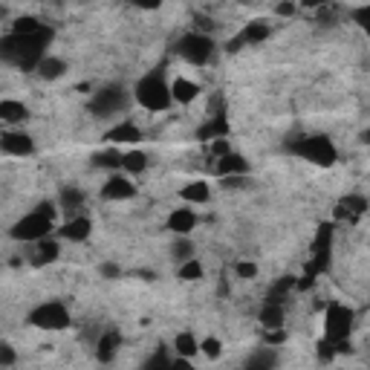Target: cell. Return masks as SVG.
<instances>
[{"label":"cell","instance_id":"cell-1","mask_svg":"<svg viewBox=\"0 0 370 370\" xmlns=\"http://www.w3.org/2000/svg\"><path fill=\"white\" fill-rule=\"evenodd\" d=\"M52 232H55V206L52 203H38L29 214H24L9 229L12 241H20V243H38L43 237H50Z\"/></svg>","mask_w":370,"mask_h":370},{"label":"cell","instance_id":"cell-2","mask_svg":"<svg viewBox=\"0 0 370 370\" xmlns=\"http://www.w3.org/2000/svg\"><path fill=\"white\" fill-rule=\"evenodd\" d=\"M134 99L150 113H162L173 104L171 99V81L165 78L162 70H150L148 76H142L134 87Z\"/></svg>","mask_w":370,"mask_h":370},{"label":"cell","instance_id":"cell-3","mask_svg":"<svg viewBox=\"0 0 370 370\" xmlns=\"http://www.w3.org/2000/svg\"><path fill=\"white\" fill-rule=\"evenodd\" d=\"M295 157H304L307 162L318 165V168H333L336 159H339V148L333 145L330 136H324V134H315V136H301L295 142L287 145Z\"/></svg>","mask_w":370,"mask_h":370},{"label":"cell","instance_id":"cell-4","mask_svg":"<svg viewBox=\"0 0 370 370\" xmlns=\"http://www.w3.org/2000/svg\"><path fill=\"white\" fill-rule=\"evenodd\" d=\"M127 104H130V93H127L124 84H104L101 90L93 93V99H90V104H87V107H90L93 116L111 119L116 113H124Z\"/></svg>","mask_w":370,"mask_h":370},{"label":"cell","instance_id":"cell-5","mask_svg":"<svg viewBox=\"0 0 370 370\" xmlns=\"http://www.w3.org/2000/svg\"><path fill=\"white\" fill-rule=\"evenodd\" d=\"M29 324L38 330H47V333H58V330H67L73 324V315L67 310L64 301H43L29 313Z\"/></svg>","mask_w":370,"mask_h":370},{"label":"cell","instance_id":"cell-6","mask_svg":"<svg viewBox=\"0 0 370 370\" xmlns=\"http://www.w3.org/2000/svg\"><path fill=\"white\" fill-rule=\"evenodd\" d=\"M356 324V313L347 307V304H330L327 313H324V339L327 341H350Z\"/></svg>","mask_w":370,"mask_h":370},{"label":"cell","instance_id":"cell-7","mask_svg":"<svg viewBox=\"0 0 370 370\" xmlns=\"http://www.w3.org/2000/svg\"><path fill=\"white\" fill-rule=\"evenodd\" d=\"M214 47H217L214 38L206 32H188L177 41V52L188 64H194V67H206V64L214 58Z\"/></svg>","mask_w":370,"mask_h":370},{"label":"cell","instance_id":"cell-8","mask_svg":"<svg viewBox=\"0 0 370 370\" xmlns=\"http://www.w3.org/2000/svg\"><path fill=\"white\" fill-rule=\"evenodd\" d=\"M269 35H272V27L266 24L264 17L249 20V24H246L241 32H237V35L226 43V50H229V52H241L243 47H257V43H264Z\"/></svg>","mask_w":370,"mask_h":370},{"label":"cell","instance_id":"cell-9","mask_svg":"<svg viewBox=\"0 0 370 370\" xmlns=\"http://www.w3.org/2000/svg\"><path fill=\"white\" fill-rule=\"evenodd\" d=\"M0 154L6 157H32L35 154V139L24 130H6L0 134Z\"/></svg>","mask_w":370,"mask_h":370},{"label":"cell","instance_id":"cell-10","mask_svg":"<svg viewBox=\"0 0 370 370\" xmlns=\"http://www.w3.org/2000/svg\"><path fill=\"white\" fill-rule=\"evenodd\" d=\"M134 197H136V185L127 177H122V173L107 177V183L101 185V200L107 203H122V200H134Z\"/></svg>","mask_w":370,"mask_h":370},{"label":"cell","instance_id":"cell-11","mask_svg":"<svg viewBox=\"0 0 370 370\" xmlns=\"http://www.w3.org/2000/svg\"><path fill=\"white\" fill-rule=\"evenodd\" d=\"M90 232H93L90 217L78 214V217H70V220L58 229V237H61V241H70V243H84L87 237H90Z\"/></svg>","mask_w":370,"mask_h":370},{"label":"cell","instance_id":"cell-12","mask_svg":"<svg viewBox=\"0 0 370 370\" xmlns=\"http://www.w3.org/2000/svg\"><path fill=\"white\" fill-rule=\"evenodd\" d=\"M142 139H145L142 127L134 124V122H119L116 127H111L104 134V142L113 145V148H119V145H134V142H142Z\"/></svg>","mask_w":370,"mask_h":370},{"label":"cell","instance_id":"cell-13","mask_svg":"<svg viewBox=\"0 0 370 370\" xmlns=\"http://www.w3.org/2000/svg\"><path fill=\"white\" fill-rule=\"evenodd\" d=\"M197 223H200V217H197V211L194 208H173L171 214H168V229L177 234V237H188L194 229H197Z\"/></svg>","mask_w":370,"mask_h":370},{"label":"cell","instance_id":"cell-14","mask_svg":"<svg viewBox=\"0 0 370 370\" xmlns=\"http://www.w3.org/2000/svg\"><path fill=\"white\" fill-rule=\"evenodd\" d=\"M364 214H367V197L364 194H347V197L339 200V206H336V217L339 220H347V223H356Z\"/></svg>","mask_w":370,"mask_h":370},{"label":"cell","instance_id":"cell-15","mask_svg":"<svg viewBox=\"0 0 370 370\" xmlns=\"http://www.w3.org/2000/svg\"><path fill=\"white\" fill-rule=\"evenodd\" d=\"M232 134V124L226 119V113H211L208 122L197 130V139L200 142H217V139H229Z\"/></svg>","mask_w":370,"mask_h":370},{"label":"cell","instance_id":"cell-16","mask_svg":"<svg viewBox=\"0 0 370 370\" xmlns=\"http://www.w3.org/2000/svg\"><path fill=\"white\" fill-rule=\"evenodd\" d=\"M214 171H217V177H249V162H246V157L243 154H226V157H220L217 159V165H214Z\"/></svg>","mask_w":370,"mask_h":370},{"label":"cell","instance_id":"cell-17","mask_svg":"<svg viewBox=\"0 0 370 370\" xmlns=\"http://www.w3.org/2000/svg\"><path fill=\"white\" fill-rule=\"evenodd\" d=\"M119 347H122V333L119 330H107L99 341H96V359L101 364H111L119 353Z\"/></svg>","mask_w":370,"mask_h":370},{"label":"cell","instance_id":"cell-18","mask_svg":"<svg viewBox=\"0 0 370 370\" xmlns=\"http://www.w3.org/2000/svg\"><path fill=\"white\" fill-rule=\"evenodd\" d=\"M58 255H61V243L55 241V237H43V241L35 243V255H32L29 264L32 266H47V264H55Z\"/></svg>","mask_w":370,"mask_h":370},{"label":"cell","instance_id":"cell-19","mask_svg":"<svg viewBox=\"0 0 370 370\" xmlns=\"http://www.w3.org/2000/svg\"><path fill=\"white\" fill-rule=\"evenodd\" d=\"M20 55H24V35H12V32H9V35L0 38V61L17 67V64H20Z\"/></svg>","mask_w":370,"mask_h":370},{"label":"cell","instance_id":"cell-20","mask_svg":"<svg viewBox=\"0 0 370 370\" xmlns=\"http://www.w3.org/2000/svg\"><path fill=\"white\" fill-rule=\"evenodd\" d=\"M29 119V107L17 99H3L0 101V122L6 124H24Z\"/></svg>","mask_w":370,"mask_h":370},{"label":"cell","instance_id":"cell-21","mask_svg":"<svg viewBox=\"0 0 370 370\" xmlns=\"http://www.w3.org/2000/svg\"><path fill=\"white\" fill-rule=\"evenodd\" d=\"M200 96V84L191 78H173L171 81V99L177 104H191L194 99Z\"/></svg>","mask_w":370,"mask_h":370},{"label":"cell","instance_id":"cell-22","mask_svg":"<svg viewBox=\"0 0 370 370\" xmlns=\"http://www.w3.org/2000/svg\"><path fill=\"white\" fill-rule=\"evenodd\" d=\"M275 364H278V350L266 344V347H257V350L249 356L243 370H275Z\"/></svg>","mask_w":370,"mask_h":370},{"label":"cell","instance_id":"cell-23","mask_svg":"<svg viewBox=\"0 0 370 370\" xmlns=\"http://www.w3.org/2000/svg\"><path fill=\"white\" fill-rule=\"evenodd\" d=\"M180 197H183V203H188V206H203V203L211 200V185L203 183V180H194V183H188V185L180 191Z\"/></svg>","mask_w":370,"mask_h":370},{"label":"cell","instance_id":"cell-24","mask_svg":"<svg viewBox=\"0 0 370 370\" xmlns=\"http://www.w3.org/2000/svg\"><path fill=\"white\" fill-rule=\"evenodd\" d=\"M284 304H275V301H266L264 307H260V324H264L266 330H280L284 327Z\"/></svg>","mask_w":370,"mask_h":370},{"label":"cell","instance_id":"cell-25","mask_svg":"<svg viewBox=\"0 0 370 370\" xmlns=\"http://www.w3.org/2000/svg\"><path fill=\"white\" fill-rule=\"evenodd\" d=\"M58 206L67 211L70 217H78L81 214V206H84V191L76 188V185H67V188L58 194Z\"/></svg>","mask_w":370,"mask_h":370},{"label":"cell","instance_id":"cell-26","mask_svg":"<svg viewBox=\"0 0 370 370\" xmlns=\"http://www.w3.org/2000/svg\"><path fill=\"white\" fill-rule=\"evenodd\" d=\"M43 81H58L64 73H67V61L58 58V55H47L41 64H38V70H35Z\"/></svg>","mask_w":370,"mask_h":370},{"label":"cell","instance_id":"cell-27","mask_svg":"<svg viewBox=\"0 0 370 370\" xmlns=\"http://www.w3.org/2000/svg\"><path fill=\"white\" fill-rule=\"evenodd\" d=\"M122 159H124V154H122L119 148H113V145H107L104 150L93 154V165L96 168H104V171H119L122 168Z\"/></svg>","mask_w":370,"mask_h":370},{"label":"cell","instance_id":"cell-28","mask_svg":"<svg viewBox=\"0 0 370 370\" xmlns=\"http://www.w3.org/2000/svg\"><path fill=\"white\" fill-rule=\"evenodd\" d=\"M173 350H177V356L180 359H194L200 353V341H197V336L194 333H180L177 339H173Z\"/></svg>","mask_w":370,"mask_h":370},{"label":"cell","instance_id":"cell-29","mask_svg":"<svg viewBox=\"0 0 370 370\" xmlns=\"http://www.w3.org/2000/svg\"><path fill=\"white\" fill-rule=\"evenodd\" d=\"M295 290V278L292 275H284L278 280V284H272V290H269V295H266V301H275V304H284V298L290 295Z\"/></svg>","mask_w":370,"mask_h":370},{"label":"cell","instance_id":"cell-30","mask_svg":"<svg viewBox=\"0 0 370 370\" xmlns=\"http://www.w3.org/2000/svg\"><path fill=\"white\" fill-rule=\"evenodd\" d=\"M148 168V154H142V150H127L124 159H122V171L127 173H142Z\"/></svg>","mask_w":370,"mask_h":370},{"label":"cell","instance_id":"cell-31","mask_svg":"<svg viewBox=\"0 0 370 370\" xmlns=\"http://www.w3.org/2000/svg\"><path fill=\"white\" fill-rule=\"evenodd\" d=\"M171 362L173 359H171V353L165 350V347H157V350L145 359L142 370H171Z\"/></svg>","mask_w":370,"mask_h":370},{"label":"cell","instance_id":"cell-32","mask_svg":"<svg viewBox=\"0 0 370 370\" xmlns=\"http://www.w3.org/2000/svg\"><path fill=\"white\" fill-rule=\"evenodd\" d=\"M177 278H180V280H188V284H194V280L203 278V264H200L197 257L185 260V264H180V269H177Z\"/></svg>","mask_w":370,"mask_h":370},{"label":"cell","instance_id":"cell-33","mask_svg":"<svg viewBox=\"0 0 370 370\" xmlns=\"http://www.w3.org/2000/svg\"><path fill=\"white\" fill-rule=\"evenodd\" d=\"M41 27H43V24H41L38 17L27 15V17H17L15 24H12V35H35Z\"/></svg>","mask_w":370,"mask_h":370},{"label":"cell","instance_id":"cell-34","mask_svg":"<svg viewBox=\"0 0 370 370\" xmlns=\"http://www.w3.org/2000/svg\"><path fill=\"white\" fill-rule=\"evenodd\" d=\"M171 255L177 257L180 264H185V260L194 257V243L188 241V237H177V241H173V246H171Z\"/></svg>","mask_w":370,"mask_h":370},{"label":"cell","instance_id":"cell-35","mask_svg":"<svg viewBox=\"0 0 370 370\" xmlns=\"http://www.w3.org/2000/svg\"><path fill=\"white\" fill-rule=\"evenodd\" d=\"M330 243H333V223H324L315 234V243H313V252H330Z\"/></svg>","mask_w":370,"mask_h":370},{"label":"cell","instance_id":"cell-36","mask_svg":"<svg viewBox=\"0 0 370 370\" xmlns=\"http://www.w3.org/2000/svg\"><path fill=\"white\" fill-rule=\"evenodd\" d=\"M200 353L206 356V359H220L223 356V341L220 339H214V336H208V339H203L200 341Z\"/></svg>","mask_w":370,"mask_h":370},{"label":"cell","instance_id":"cell-37","mask_svg":"<svg viewBox=\"0 0 370 370\" xmlns=\"http://www.w3.org/2000/svg\"><path fill=\"white\" fill-rule=\"evenodd\" d=\"M17 362V350L9 341H0V367H12Z\"/></svg>","mask_w":370,"mask_h":370},{"label":"cell","instance_id":"cell-38","mask_svg":"<svg viewBox=\"0 0 370 370\" xmlns=\"http://www.w3.org/2000/svg\"><path fill=\"white\" fill-rule=\"evenodd\" d=\"M234 272L241 275V278H246V280H252V278H257V264L255 260H241V264H234Z\"/></svg>","mask_w":370,"mask_h":370},{"label":"cell","instance_id":"cell-39","mask_svg":"<svg viewBox=\"0 0 370 370\" xmlns=\"http://www.w3.org/2000/svg\"><path fill=\"white\" fill-rule=\"evenodd\" d=\"M208 154H214L217 159H220V157H226V154H232V145H229V139H217V142H208Z\"/></svg>","mask_w":370,"mask_h":370},{"label":"cell","instance_id":"cell-40","mask_svg":"<svg viewBox=\"0 0 370 370\" xmlns=\"http://www.w3.org/2000/svg\"><path fill=\"white\" fill-rule=\"evenodd\" d=\"M99 275H101L104 280H116V278L122 275V266H119V264H101V266H99Z\"/></svg>","mask_w":370,"mask_h":370},{"label":"cell","instance_id":"cell-41","mask_svg":"<svg viewBox=\"0 0 370 370\" xmlns=\"http://www.w3.org/2000/svg\"><path fill=\"white\" fill-rule=\"evenodd\" d=\"M336 356V347H333V341H327V339H321L318 341V359H324V362H330Z\"/></svg>","mask_w":370,"mask_h":370},{"label":"cell","instance_id":"cell-42","mask_svg":"<svg viewBox=\"0 0 370 370\" xmlns=\"http://www.w3.org/2000/svg\"><path fill=\"white\" fill-rule=\"evenodd\" d=\"M353 20L362 29H367V24H370V6H356L353 9Z\"/></svg>","mask_w":370,"mask_h":370},{"label":"cell","instance_id":"cell-43","mask_svg":"<svg viewBox=\"0 0 370 370\" xmlns=\"http://www.w3.org/2000/svg\"><path fill=\"white\" fill-rule=\"evenodd\" d=\"M223 185L226 188H243L246 185V177H223Z\"/></svg>","mask_w":370,"mask_h":370},{"label":"cell","instance_id":"cell-44","mask_svg":"<svg viewBox=\"0 0 370 370\" xmlns=\"http://www.w3.org/2000/svg\"><path fill=\"white\" fill-rule=\"evenodd\" d=\"M284 339H287V336H284V330H269V336H266V344H269V347H275V344H280Z\"/></svg>","mask_w":370,"mask_h":370},{"label":"cell","instance_id":"cell-45","mask_svg":"<svg viewBox=\"0 0 370 370\" xmlns=\"http://www.w3.org/2000/svg\"><path fill=\"white\" fill-rule=\"evenodd\" d=\"M191 367H194V364H191L188 359H180V356L171 362V370H191Z\"/></svg>","mask_w":370,"mask_h":370},{"label":"cell","instance_id":"cell-46","mask_svg":"<svg viewBox=\"0 0 370 370\" xmlns=\"http://www.w3.org/2000/svg\"><path fill=\"white\" fill-rule=\"evenodd\" d=\"M275 12L287 17V15H292V12H295V6H292V3H280V6H275Z\"/></svg>","mask_w":370,"mask_h":370},{"label":"cell","instance_id":"cell-47","mask_svg":"<svg viewBox=\"0 0 370 370\" xmlns=\"http://www.w3.org/2000/svg\"><path fill=\"white\" fill-rule=\"evenodd\" d=\"M6 15V6H0V17H3Z\"/></svg>","mask_w":370,"mask_h":370},{"label":"cell","instance_id":"cell-48","mask_svg":"<svg viewBox=\"0 0 370 370\" xmlns=\"http://www.w3.org/2000/svg\"><path fill=\"white\" fill-rule=\"evenodd\" d=\"M191 370H197V367H191Z\"/></svg>","mask_w":370,"mask_h":370}]
</instances>
